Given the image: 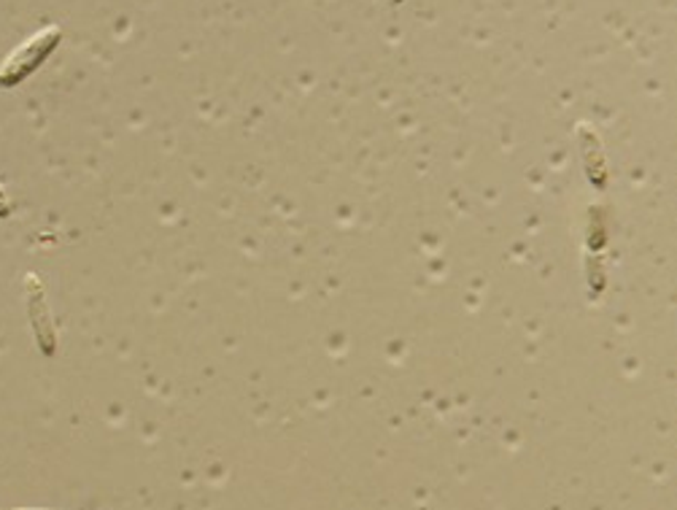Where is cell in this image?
I'll return each mask as SVG.
<instances>
[{
    "label": "cell",
    "mask_w": 677,
    "mask_h": 510,
    "mask_svg": "<svg viewBox=\"0 0 677 510\" xmlns=\"http://www.w3.org/2000/svg\"><path fill=\"white\" fill-rule=\"evenodd\" d=\"M60 39H62V30L58 24H49V28L39 30V33L30 35L28 41L20 43L9 58L0 62V86H3V90H11V86L22 84L24 79H28L30 73H33L35 68L54 52Z\"/></svg>",
    "instance_id": "cell-1"
},
{
    "label": "cell",
    "mask_w": 677,
    "mask_h": 510,
    "mask_svg": "<svg viewBox=\"0 0 677 510\" xmlns=\"http://www.w3.org/2000/svg\"><path fill=\"white\" fill-rule=\"evenodd\" d=\"M24 286H28V310H30V322H33L35 329V338H39L41 351L54 354V329H52V316H49L47 303H43V286L39 282V276H33L30 273L28 278H24Z\"/></svg>",
    "instance_id": "cell-2"
},
{
    "label": "cell",
    "mask_w": 677,
    "mask_h": 510,
    "mask_svg": "<svg viewBox=\"0 0 677 510\" xmlns=\"http://www.w3.org/2000/svg\"><path fill=\"white\" fill-rule=\"evenodd\" d=\"M11 211H14V203H11V197H9V192H6V186L0 184V220L11 216Z\"/></svg>",
    "instance_id": "cell-3"
},
{
    "label": "cell",
    "mask_w": 677,
    "mask_h": 510,
    "mask_svg": "<svg viewBox=\"0 0 677 510\" xmlns=\"http://www.w3.org/2000/svg\"><path fill=\"white\" fill-rule=\"evenodd\" d=\"M14 510H47V508H14Z\"/></svg>",
    "instance_id": "cell-4"
}]
</instances>
